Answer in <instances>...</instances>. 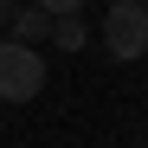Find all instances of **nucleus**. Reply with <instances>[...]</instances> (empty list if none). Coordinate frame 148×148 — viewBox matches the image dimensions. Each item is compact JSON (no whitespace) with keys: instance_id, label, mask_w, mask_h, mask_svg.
Returning <instances> with one entry per match:
<instances>
[{"instance_id":"nucleus-5","label":"nucleus","mask_w":148,"mask_h":148,"mask_svg":"<svg viewBox=\"0 0 148 148\" xmlns=\"http://www.w3.org/2000/svg\"><path fill=\"white\" fill-rule=\"evenodd\" d=\"M45 19H64V13H84V0H32Z\"/></svg>"},{"instance_id":"nucleus-3","label":"nucleus","mask_w":148,"mask_h":148,"mask_svg":"<svg viewBox=\"0 0 148 148\" xmlns=\"http://www.w3.org/2000/svg\"><path fill=\"white\" fill-rule=\"evenodd\" d=\"M45 32H52V19H45L32 0H26V7H13V19H7V32H0V39H13V45H32V52H39V39H45Z\"/></svg>"},{"instance_id":"nucleus-1","label":"nucleus","mask_w":148,"mask_h":148,"mask_svg":"<svg viewBox=\"0 0 148 148\" xmlns=\"http://www.w3.org/2000/svg\"><path fill=\"white\" fill-rule=\"evenodd\" d=\"M39 90H45V58L32 45L0 39V103H32Z\"/></svg>"},{"instance_id":"nucleus-7","label":"nucleus","mask_w":148,"mask_h":148,"mask_svg":"<svg viewBox=\"0 0 148 148\" xmlns=\"http://www.w3.org/2000/svg\"><path fill=\"white\" fill-rule=\"evenodd\" d=\"M103 7H122V0H103Z\"/></svg>"},{"instance_id":"nucleus-6","label":"nucleus","mask_w":148,"mask_h":148,"mask_svg":"<svg viewBox=\"0 0 148 148\" xmlns=\"http://www.w3.org/2000/svg\"><path fill=\"white\" fill-rule=\"evenodd\" d=\"M13 7H19V0H0V32H7V19H13Z\"/></svg>"},{"instance_id":"nucleus-4","label":"nucleus","mask_w":148,"mask_h":148,"mask_svg":"<svg viewBox=\"0 0 148 148\" xmlns=\"http://www.w3.org/2000/svg\"><path fill=\"white\" fill-rule=\"evenodd\" d=\"M45 39H52L58 52H84V45H90V19H84V13H64V19H52Z\"/></svg>"},{"instance_id":"nucleus-9","label":"nucleus","mask_w":148,"mask_h":148,"mask_svg":"<svg viewBox=\"0 0 148 148\" xmlns=\"http://www.w3.org/2000/svg\"><path fill=\"white\" fill-rule=\"evenodd\" d=\"M142 7H148V0H142Z\"/></svg>"},{"instance_id":"nucleus-2","label":"nucleus","mask_w":148,"mask_h":148,"mask_svg":"<svg viewBox=\"0 0 148 148\" xmlns=\"http://www.w3.org/2000/svg\"><path fill=\"white\" fill-rule=\"evenodd\" d=\"M103 52L122 58V64L148 58V7H142V0H122V7L103 13Z\"/></svg>"},{"instance_id":"nucleus-8","label":"nucleus","mask_w":148,"mask_h":148,"mask_svg":"<svg viewBox=\"0 0 148 148\" xmlns=\"http://www.w3.org/2000/svg\"><path fill=\"white\" fill-rule=\"evenodd\" d=\"M135 148H148V142H135Z\"/></svg>"}]
</instances>
